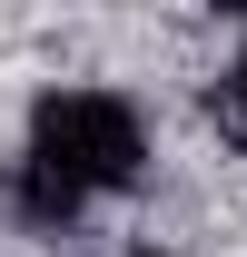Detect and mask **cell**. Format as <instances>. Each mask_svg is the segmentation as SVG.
<instances>
[{
    "mask_svg": "<svg viewBox=\"0 0 247 257\" xmlns=\"http://www.w3.org/2000/svg\"><path fill=\"white\" fill-rule=\"evenodd\" d=\"M149 168V109L119 89H50L30 109V139H20V168H10V208L30 227H69L89 198L139 188Z\"/></svg>",
    "mask_w": 247,
    "mask_h": 257,
    "instance_id": "obj_1",
    "label": "cell"
},
{
    "mask_svg": "<svg viewBox=\"0 0 247 257\" xmlns=\"http://www.w3.org/2000/svg\"><path fill=\"white\" fill-rule=\"evenodd\" d=\"M227 99H237V119H247V50H237V69H227Z\"/></svg>",
    "mask_w": 247,
    "mask_h": 257,
    "instance_id": "obj_2",
    "label": "cell"
},
{
    "mask_svg": "<svg viewBox=\"0 0 247 257\" xmlns=\"http://www.w3.org/2000/svg\"><path fill=\"white\" fill-rule=\"evenodd\" d=\"M139 257H158V247H139Z\"/></svg>",
    "mask_w": 247,
    "mask_h": 257,
    "instance_id": "obj_4",
    "label": "cell"
},
{
    "mask_svg": "<svg viewBox=\"0 0 247 257\" xmlns=\"http://www.w3.org/2000/svg\"><path fill=\"white\" fill-rule=\"evenodd\" d=\"M208 10H247V0H208Z\"/></svg>",
    "mask_w": 247,
    "mask_h": 257,
    "instance_id": "obj_3",
    "label": "cell"
}]
</instances>
